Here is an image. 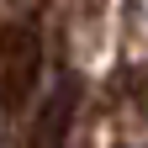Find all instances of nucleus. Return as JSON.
Returning a JSON list of instances; mask_svg holds the SVG:
<instances>
[{
    "label": "nucleus",
    "mask_w": 148,
    "mask_h": 148,
    "mask_svg": "<svg viewBox=\"0 0 148 148\" xmlns=\"http://www.w3.org/2000/svg\"><path fill=\"white\" fill-rule=\"evenodd\" d=\"M42 79V27L37 16H16L0 27V101L5 111H27Z\"/></svg>",
    "instance_id": "nucleus-1"
},
{
    "label": "nucleus",
    "mask_w": 148,
    "mask_h": 148,
    "mask_svg": "<svg viewBox=\"0 0 148 148\" xmlns=\"http://www.w3.org/2000/svg\"><path fill=\"white\" fill-rule=\"evenodd\" d=\"M69 111H74V85H64V90H58V101L42 111V122H37V148H58V143H64Z\"/></svg>",
    "instance_id": "nucleus-2"
}]
</instances>
